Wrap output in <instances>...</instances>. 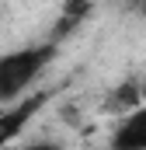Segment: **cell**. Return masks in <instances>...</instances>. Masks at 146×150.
Instances as JSON below:
<instances>
[{
    "label": "cell",
    "instance_id": "1",
    "mask_svg": "<svg viewBox=\"0 0 146 150\" xmlns=\"http://www.w3.org/2000/svg\"><path fill=\"white\" fill-rule=\"evenodd\" d=\"M56 42H42V45H25L14 52L0 56V101L14 105L18 98H25L35 84V77L52 63Z\"/></svg>",
    "mask_w": 146,
    "mask_h": 150
},
{
    "label": "cell",
    "instance_id": "2",
    "mask_svg": "<svg viewBox=\"0 0 146 150\" xmlns=\"http://www.w3.org/2000/svg\"><path fill=\"white\" fill-rule=\"evenodd\" d=\"M49 101V94H25V98H18L7 112H0V150H7L25 129H28V122L38 115V108Z\"/></svg>",
    "mask_w": 146,
    "mask_h": 150
},
{
    "label": "cell",
    "instance_id": "3",
    "mask_svg": "<svg viewBox=\"0 0 146 150\" xmlns=\"http://www.w3.org/2000/svg\"><path fill=\"white\" fill-rule=\"evenodd\" d=\"M108 147L111 150H146V105H136L122 115Z\"/></svg>",
    "mask_w": 146,
    "mask_h": 150
},
{
    "label": "cell",
    "instance_id": "4",
    "mask_svg": "<svg viewBox=\"0 0 146 150\" xmlns=\"http://www.w3.org/2000/svg\"><path fill=\"white\" fill-rule=\"evenodd\" d=\"M21 150H63V147L52 143V140H38V143H28V147H21Z\"/></svg>",
    "mask_w": 146,
    "mask_h": 150
}]
</instances>
